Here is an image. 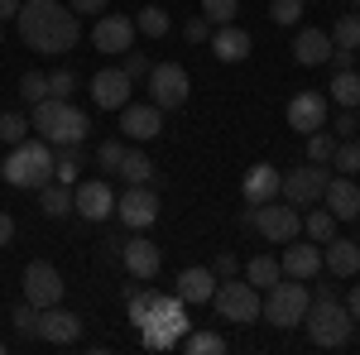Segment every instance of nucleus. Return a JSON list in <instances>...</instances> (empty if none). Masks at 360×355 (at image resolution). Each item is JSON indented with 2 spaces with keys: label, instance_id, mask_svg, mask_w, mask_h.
<instances>
[{
  "label": "nucleus",
  "instance_id": "nucleus-25",
  "mask_svg": "<svg viewBox=\"0 0 360 355\" xmlns=\"http://www.w3.org/2000/svg\"><path fill=\"white\" fill-rule=\"evenodd\" d=\"M293 58H298L303 67H322V63H332V34H322V29H303V34L293 39Z\"/></svg>",
  "mask_w": 360,
  "mask_h": 355
},
{
  "label": "nucleus",
  "instance_id": "nucleus-17",
  "mask_svg": "<svg viewBox=\"0 0 360 355\" xmlns=\"http://www.w3.org/2000/svg\"><path fill=\"white\" fill-rule=\"evenodd\" d=\"M130 91H135V82L125 77V67H101V72L91 77V101L101 110H120L130 101Z\"/></svg>",
  "mask_w": 360,
  "mask_h": 355
},
{
  "label": "nucleus",
  "instance_id": "nucleus-38",
  "mask_svg": "<svg viewBox=\"0 0 360 355\" xmlns=\"http://www.w3.org/2000/svg\"><path fill=\"white\" fill-rule=\"evenodd\" d=\"M332 168H341V173H360V144L356 139H336Z\"/></svg>",
  "mask_w": 360,
  "mask_h": 355
},
{
  "label": "nucleus",
  "instance_id": "nucleus-23",
  "mask_svg": "<svg viewBox=\"0 0 360 355\" xmlns=\"http://www.w3.org/2000/svg\"><path fill=\"white\" fill-rule=\"evenodd\" d=\"M207 44H212V53L221 58V63H245L250 58V34L240 25H217Z\"/></svg>",
  "mask_w": 360,
  "mask_h": 355
},
{
  "label": "nucleus",
  "instance_id": "nucleus-47",
  "mask_svg": "<svg viewBox=\"0 0 360 355\" xmlns=\"http://www.w3.org/2000/svg\"><path fill=\"white\" fill-rule=\"evenodd\" d=\"M120 67H125V77H130V82H139V77H149V58H144V53H135V49L125 53V63H120Z\"/></svg>",
  "mask_w": 360,
  "mask_h": 355
},
{
  "label": "nucleus",
  "instance_id": "nucleus-11",
  "mask_svg": "<svg viewBox=\"0 0 360 355\" xmlns=\"http://www.w3.org/2000/svg\"><path fill=\"white\" fill-rule=\"evenodd\" d=\"M115 217L125 221L130 231H144V226H154L159 221V197L149 183H130V188L115 197Z\"/></svg>",
  "mask_w": 360,
  "mask_h": 355
},
{
  "label": "nucleus",
  "instance_id": "nucleus-51",
  "mask_svg": "<svg viewBox=\"0 0 360 355\" xmlns=\"http://www.w3.org/2000/svg\"><path fill=\"white\" fill-rule=\"evenodd\" d=\"M346 312H351V317H356V322H360V283H356V288H351V293H346Z\"/></svg>",
  "mask_w": 360,
  "mask_h": 355
},
{
  "label": "nucleus",
  "instance_id": "nucleus-40",
  "mask_svg": "<svg viewBox=\"0 0 360 355\" xmlns=\"http://www.w3.org/2000/svg\"><path fill=\"white\" fill-rule=\"evenodd\" d=\"M269 20L274 25H298L303 20V0H269Z\"/></svg>",
  "mask_w": 360,
  "mask_h": 355
},
{
  "label": "nucleus",
  "instance_id": "nucleus-27",
  "mask_svg": "<svg viewBox=\"0 0 360 355\" xmlns=\"http://www.w3.org/2000/svg\"><path fill=\"white\" fill-rule=\"evenodd\" d=\"M39 212H44V217H68V212H72V188H68V183H44V188H39Z\"/></svg>",
  "mask_w": 360,
  "mask_h": 355
},
{
  "label": "nucleus",
  "instance_id": "nucleus-54",
  "mask_svg": "<svg viewBox=\"0 0 360 355\" xmlns=\"http://www.w3.org/2000/svg\"><path fill=\"white\" fill-rule=\"evenodd\" d=\"M356 115H360V106H356Z\"/></svg>",
  "mask_w": 360,
  "mask_h": 355
},
{
  "label": "nucleus",
  "instance_id": "nucleus-3",
  "mask_svg": "<svg viewBox=\"0 0 360 355\" xmlns=\"http://www.w3.org/2000/svg\"><path fill=\"white\" fill-rule=\"evenodd\" d=\"M29 130H39V139H49V144H82L86 130H91V120H86V110H77L72 101H63V96H44L39 106H34V120H29Z\"/></svg>",
  "mask_w": 360,
  "mask_h": 355
},
{
  "label": "nucleus",
  "instance_id": "nucleus-22",
  "mask_svg": "<svg viewBox=\"0 0 360 355\" xmlns=\"http://www.w3.org/2000/svg\"><path fill=\"white\" fill-rule=\"evenodd\" d=\"M283 273L288 278H303V283H312L317 273H322V245H293L288 240V250H283Z\"/></svg>",
  "mask_w": 360,
  "mask_h": 355
},
{
  "label": "nucleus",
  "instance_id": "nucleus-13",
  "mask_svg": "<svg viewBox=\"0 0 360 355\" xmlns=\"http://www.w3.org/2000/svg\"><path fill=\"white\" fill-rule=\"evenodd\" d=\"M159 130H164V110L154 106V101H125L120 106V135L125 139H159Z\"/></svg>",
  "mask_w": 360,
  "mask_h": 355
},
{
  "label": "nucleus",
  "instance_id": "nucleus-55",
  "mask_svg": "<svg viewBox=\"0 0 360 355\" xmlns=\"http://www.w3.org/2000/svg\"><path fill=\"white\" fill-rule=\"evenodd\" d=\"M356 221H360V217H356Z\"/></svg>",
  "mask_w": 360,
  "mask_h": 355
},
{
  "label": "nucleus",
  "instance_id": "nucleus-52",
  "mask_svg": "<svg viewBox=\"0 0 360 355\" xmlns=\"http://www.w3.org/2000/svg\"><path fill=\"white\" fill-rule=\"evenodd\" d=\"M20 5H25V0H0V20H15V15H20Z\"/></svg>",
  "mask_w": 360,
  "mask_h": 355
},
{
  "label": "nucleus",
  "instance_id": "nucleus-50",
  "mask_svg": "<svg viewBox=\"0 0 360 355\" xmlns=\"http://www.w3.org/2000/svg\"><path fill=\"white\" fill-rule=\"evenodd\" d=\"M10 240H15V217H10V212H0V250L10 245Z\"/></svg>",
  "mask_w": 360,
  "mask_h": 355
},
{
  "label": "nucleus",
  "instance_id": "nucleus-8",
  "mask_svg": "<svg viewBox=\"0 0 360 355\" xmlns=\"http://www.w3.org/2000/svg\"><path fill=\"white\" fill-rule=\"evenodd\" d=\"M259 288L255 283H236V278H221L217 283V293H212V307H217V317L221 322H236V327H245V322H255L259 317Z\"/></svg>",
  "mask_w": 360,
  "mask_h": 355
},
{
  "label": "nucleus",
  "instance_id": "nucleus-2",
  "mask_svg": "<svg viewBox=\"0 0 360 355\" xmlns=\"http://www.w3.org/2000/svg\"><path fill=\"white\" fill-rule=\"evenodd\" d=\"M0 178L10 183V188H44V183H53V144L49 139H20V144H10V154H5V164H0Z\"/></svg>",
  "mask_w": 360,
  "mask_h": 355
},
{
  "label": "nucleus",
  "instance_id": "nucleus-36",
  "mask_svg": "<svg viewBox=\"0 0 360 355\" xmlns=\"http://www.w3.org/2000/svg\"><path fill=\"white\" fill-rule=\"evenodd\" d=\"M332 154H336V135L327 125L307 135V159H312V164H332Z\"/></svg>",
  "mask_w": 360,
  "mask_h": 355
},
{
  "label": "nucleus",
  "instance_id": "nucleus-6",
  "mask_svg": "<svg viewBox=\"0 0 360 355\" xmlns=\"http://www.w3.org/2000/svg\"><path fill=\"white\" fill-rule=\"evenodd\" d=\"M307 283L288 278V283H269V298L259 302V317H269V327H303L307 312Z\"/></svg>",
  "mask_w": 360,
  "mask_h": 355
},
{
  "label": "nucleus",
  "instance_id": "nucleus-12",
  "mask_svg": "<svg viewBox=\"0 0 360 355\" xmlns=\"http://www.w3.org/2000/svg\"><path fill=\"white\" fill-rule=\"evenodd\" d=\"M25 302H34V307H53V302H63V273H58L49 259L25 264Z\"/></svg>",
  "mask_w": 360,
  "mask_h": 355
},
{
  "label": "nucleus",
  "instance_id": "nucleus-49",
  "mask_svg": "<svg viewBox=\"0 0 360 355\" xmlns=\"http://www.w3.org/2000/svg\"><path fill=\"white\" fill-rule=\"evenodd\" d=\"M68 5H72L77 15H101V10H106V0H68Z\"/></svg>",
  "mask_w": 360,
  "mask_h": 355
},
{
  "label": "nucleus",
  "instance_id": "nucleus-4",
  "mask_svg": "<svg viewBox=\"0 0 360 355\" xmlns=\"http://www.w3.org/2000/svg\"><path fill=\"white\" fill-rule=\"evenodd\" d=\"M303 327H307V341H312V346H322V351H336V346H346V341H351V327H356V317L346 312V302L317 298V302H307Z\"/></svg>",
  "mask_w": 360,
  "mask_h": 355
},
{
  "label": "nucleus",
  "instance_id": "nucleus-48",
  "mask_svg": "<svg viewBox=\"0 0 360 355\" xmlns=\"http://www.w3.org/2000/svg\"><path fill=\"white\" fill-rule=\"evenodd\" d=\"M236 269H240V264H236V254H231V250L212 259V273H217V278H236Z\"/></svg>",
  "mask_w": 360,
  "mask_h": 355
},
{
  "label": "nucleus",
  "instance_id": "nucleus-5",
  "mask_svg": "<svg viewBox=\"0 0 360 355\" xmlns=\"http://www.w3.org/2000/svg\"><path fill=\"white\" fill-rule=\"evenodd\" d=\"M250 226L269 240V245H288V240H298L303 235V212L293 207V202H264V207H250Z\"/></svg>",
  "mask_w": 360,
  "mask_h": 355
},
{
  "label": "nucleus",
  "instance_id": "nucleus-24",
  "mask_svg": "<svg viewBox=\"0 0 360 355\" xmlns=\"http://www.w3.org/2000/svg\"><path fill=\"white\" fill-rule=\"evenodd\" d=\"M217 283H221V278H217L212 269H183L178 278H173V293H178L183 302H193V307H197V302H212Z\"/></svg>",
  "mask_w": 360,
  "mask_h": 355
},
{
  "label": "nucleus",
  "instance_id": "nucleus-44",
  "mask_svg": "<svg viewBox=\"0 0 360 355\" xmlns=\"http://www.w3.org/2000/svg\"><path fill=\"white\" fill-rule=\"evenodd\" d=\"M72 86H77V77H72L68 67H53V72H49V96H63V101H68Z\"/></svg>",
  "mask_w": 360,
  "mask_h": 355
},
{
  "label": "nucleus",
  "instance_id": "nucleus-10",
  "mask_svg": "<svg viewBox=\"0 0 360 355\" xmlns=\"http://www.w3.org/2000/svg\"><path fill=\"white\" fill-rule=\"evenodd\" d=\"M149 101L159 110H178L183 101H188V91H193V82H188V72L178 67V63H159V67H149Z\"/></svg>",
  "mask_w": 360,
  "mask_h": 355
},
{
  "label": "nucleus",
  "instance_id": "nucleus-41",
  "mask_svg": "<svg viewBox=\"0 0 360 355\" xmlns=\"http://www.w3.org/2000/svg\"><path fill=\"white\" fill-rule=\"evenodd\" d=\"M327 130H332L336 139H351V135H356V130H360V115H356V110H351V106H341V110H336V115H332V125H327Z\"/></svg>",
  "mask_w": 360,
  "mask_h": 355
},
{
  "label": "nucleus",
  "instance_id": "nucleus-15",
  "mask_svg": "<svg viewBox=\"0 0 360 355\" xmlns=\"http://www.w3.org/2000/svg\"><path fill=\"white\" fill-rule=\"evenodd\" d=\"M34 336H39V341H53V346H72V341L82 336V317L68 312L63 302L39 307V331H34Z\"/></svg>",
  "mask_w": 360,
  "mask_h": 355
},
{
  "label": "nucleus",
  "instance_id": "nucleus-14",
  "mask_svg": "<svg viewBox=\"0 0 360 355\" xmlns=\"http://www.w3.org/2000/svg\"><path fill=\"white\" fill-rule=\"evenodd\" d=\"M135 20L130 15H101L96 29H91V44H96V53H130L135 49Z\"/></svg>",
  "mask_w": 360,
  "mask_h": 355
},
{
  "label": "nucleus",
  "instance_id": "nucleus-16",
  "mask_svg": "<svg viewBox=\"0 0 360 355\" xmlns=\"http://www.w3.org/2000/svg\"><path fill=\"white\" fill-rule=\"evenodd\" d=\"M72 212L82 221H106L115 212V192L101 183V178H91V183H77L72 188Z\"/></svg>",
  "mask_w": 360,
  "mask_h": 355
},
{
  "label": "nucleus",
  "instance_id": "nucleus-32",
  "mask_svg": "<svg viewBox=\"0 0 360 355\" xmlns=\"http://www.w3.org/2000/svg\"><path fill=\"white\" fill-rule=\"evenodd\" d=\"M164 298H168V293H154V288H144V293H130V322H135V327H144V322H149V317L164 307Z\"/></svg>",
  "mask_w": 360,
  "mask_h": 355
},
{
  "label": "nucleus",
  "instance_id": "nucleus-43",
  "mask_svg": "<svg viewBox=\"0 0 360 355\" xmlns=\"http://www.w3.org/2000/svg\"><path fill=\"white\" fill-rule=\"evenodd\" d=\"M120 159H125V144H120V139H106V144H96V164L101 168H120Z\"/></svg>",
  "mask_w": 360,
  "mask_h": 355
},
{
  "label": "nucleus",
  "instance_id": "nucleus-31",
  "mask_svg": "<svg viewBox=\"0 0 360 355\" xmlns=\"http://www.w3.org/2000/svg\"><path fill=\"white\" fill-rule=\"evenodd\" d=\"M120 178H125V188L130 183H149L154 178V164H149V154H139V149H125V159H120V168H115Z\"/></svg>",
  "mask_w": 360,
  "mask_h": 355
},
{
  "label": "nucleus",
  "instance_id": "nucleus-42",
  "mask_svg": "<svg viewBox=\"0 0 360 355\" xmlns=\"http://www.w3.org/2000/svg\"><path fill=\"white\" fill-rule=\"evenodd\" d=\"M236 5H240V0H202V15H207L212 25H231V20H236Z\"/></svg>",
  "mask_w": 360,
  "mask_h": 355
},
{
  "label": "nucleus",
  "instance_id": "nucleus-9",
  "mask_svg": "<svg viewBox=\"0 0 360 355\" xmlns=\"http://www.w3.org/2000/svg\"><path fill=\"white\" fill-rule=\"evenodd\" d=\"M327 164H298L283 173V188H278V197L283 202H293V207H312V202H322V192H327Z\"/></svg>",
  "mask_w": 360,
  "mask_h": 355
},
{
  "label": "nucleus",
  "instance_id": "nucleus-37",
  "mask_svg": "<svg viewBox=\"0 0 360 355\" xmlns=\"http://www.w3.org/2000/svg\"><path fill=\"white\" fill-rule=\"evenodd\" d=\"M0 139H5V144L29 139V120L20 115V110H0Z\"/></svg>",
  "mask_w": 360,
  "mask_h": 355
},
{
  "label": "nucleus",
  "instance_id": "nucleus-28",
  "mask_svg": "<svg viewBox=\"0 0 360 355\" xmlns=\"http://www.w3.org/2000/svg\"><path fill=\"white\" fill-rule=\"evenodd\" d=\"M327 91H332L336 106H351V110H356V106H360V72L341 67V72L332 77V86H327Z\"/></svg>",
  "mask_w": 360,
  "mask_h": 355
},
{
  "label": "nucleus",
  "instance_id": "nucleus-46",
  "mask_svg": "<svg viewBox=\"0 0 360 355\" xmlns=\"http://www.w3.org/2000/svg\"><path fill=\"white\" fill-rule=\"evenodd\" d=\"M212 20H207V15H197V20H188V29H183V39H188V44H207V39H212Z\"/></svg>",
  "mask_w": 360,
  "mask_h": 355
},
{
  "label": "nucleus",
  "instance_id": "nucleus-1",
  "mask_svg": "<svg viewBox=\"0 0 360 355\" xmlns=\"http://www.w3.org/2000/svg\"><path fill=\"white\" fill-rule=\"evenodd\" d=\"M15 20H20V39H25V49H34V53H44V58L72 53L77 39H82L77 10L63 5V0H25Z\"/></svg>",
  "mask_w": 360,
  "mask_h": 355
},
{
  "label": "nucleus",
  "instance_id": "nucleus-29",
  "mask_svg": "<svg viewBox=\"0 0 360 355\" xmlns=\"http://www.w3.org/2000/svg\"><path fill=\"white\" fill-rule=\"evenodd\" d=\"M245 278L255 283V288H269V283H278V278H283V264H278L274 254H255V259L245 264Z\"/></svg>",
  "mask_w": 360,
  "mask_h": 355
},
{
  "label": "nucleus",
  "instance_id": "nucleus-39",
  "mask_svg": "<svg viewBox=\"0 0 360 355\" xmlns=\"http://www.w3.org/2000/svg\"><path fill=\"white\" fill-rule=\"evenodd\" d=\"M20 96H25L29 106H39V101L49 96V72H25V77H20Z\"/></svg>",
  "mask_w": 360,
  "mask_h": 355
},
{
  "label": "nucleus",
  "instance_id": "nucleus-35",
  "mask_svg": "<svg viewBox=\"0 0 360 355\" xmlns=\"http://www.w3.org/2000/svg\"><path fill=\"white\" fill-rule=\"evenodd\" d=\"M303 231H307V240H317V245H327L336 235V217L322 207V212H307V221H303Z\"/></svg>",
  "mask_w": 360,
  "mask_h": 355
},
{
  "label": "nucleus",
  "instance_id": "nucleus-20",
  "mask_svg": "<svg viewBox=\"0 0 360 355\" xmlns=\"http://www.w3.org/2000/svg\"><path fill=\"white\" fill-rule=\"evenodd\" d=\"M120 264H125V273L130 278H154L159 273V264H164V254H159V245L154 240H144V235H135V240H125L120 245Z\"/></svg>",
  "mask_w": 360,
  "mask_h": 355
},
{
  "label": "nucleus",
  "instance_id": "nucleus-7",
  "mask_svg": "<svg viewBox=\"0 0 360 355\" xmlns=\"http://www.w3.org/2000/svg\"><path fill=\"white\" fill-rule=\"evenodd\" d=\"M188 327H193V322H188V302L173 293V298H164V307H159L139 331H144V346H149V351H173V346L188 336Z\"/></svg>",
  "mask_w": 360,
  "mask_h": 355
},
{
  "label": "nucleus",
  "instance_id": "nucleus-26",
  "mask_svg": "<svg viewBox=\"0 0 360 355\" xmlns=\"http://www.w3.org/2000/svg\"><path fill=\"white\" fill-rule=\"evenodd\" d=\"M322 269H332L336 278H351V273H360V245H351V240L332 235V240H327V250H322Z\"/></svg>",
  "mask_w": 360,
  "mask_h": 355
},
{
  "label": "nucleus",
  "instance_id": "nucleus-45",
  "mask_svg": "<svg viewBox=\"0 0 360 355\" xmlns=\"http://www.w3.org/2000/svg\"><path fill=\"white\" fill-rule=\"evenodd\" d=\"M10 322H15V327L25 331V336H34V331H39V307H34V302H20Z\"/></svg>",
  "mask_w": 360,
  "mask_h": 355
},
{
  "label": "nucleus",
  "instance_id": "nucleus-18",
  "mask_svg": "<svg viewBox=\"0 0 360 355\" xmlns=\"http://www.w3.org/2000/svg\"><path fill=\"white\" fill-rule=\"evenodd\" d=\"M322 125H327V96H322V91H298V96L288 101V130L312 135V130H322Z\"/></svg>",
  "mask_w": 360,
  "mask_h": 355
},
{
  "label": "nucleus",
  "instance_id": "nucleus-53",
  "mask_svg": "<svg viewBox=\"0 0 360 355\" xmlns=\"http://www.w3.org/2000/svg\"><path fill=\"white\" fill-rule=\"evenodd\" d=\"M351 5H356V10H360V0H351Z\"/></svg>",
  "mask_w": 360,
  "mask_h": 355
},
{
  "label": "nucleus",
  "instance_id": "nucleus-21",
  "mask_svg": "<svg viewBox=\"0 0 360 355\" xmlns=\"http://www.w3.org/2000/svg\"><path fill=\"white\" fill-rule=\"evenodd\" d=\"M322 202H327V212H332L336 221L360 217V183L351 178V173H336V178H327V192H322Z\"/></svg>",
  "mask_w": 360,
  "mask_h": 355
},
{
  "label": "nucleus",
  "instance_id": "nucleus-33",
  "mask_svg": "<svg viewBox=\"0 0 360 355\" xmlns=\"http://www.w3.org/2000/svg\"><path fill=\"white\" fill-rule=\"evenodd\" d=\"M183 351H188V355H221V351H226V336H217V331H193V327H188V336H183Z\"/></svg>",
  "mask_w": 360,
  "mask_h": 355
},
{
  "label": "nucleus",
  "instance_id": "nucleus-34",
  "mask_svg": "<svg viewBox=\"0 0 360 355\" xmlns=\"http://www.w3.org/2000/svg\"><path fill=\"white\" fill-rule=\"evenodd\" d=\"M135 29H139V34H149V39H164V34H168V10H164V5H144V10L135 15Z\"/></svg>",
  "mask_w": 360,
  "mask_h": 355
},
{
  "label": "nucleus",
  "instance_id": "nucleus-30",
  "mask_svg": "<svg viewBox=\"0 0 360 355\" xmlns=\"http://www.w3.org/2000/svg\"><path fill=\"white\" fill-rule=\"evenodd\" d=\"M332 49L336 53H356L360 49V15H341L332 25Z\"/></svg>",
  "mask_w": 360,
  "mask_h": 355
},
{
  "label": "nucleus",
  "instance_id": "nucleus-19",
  "mask_svg": "<svg viewBox=\"0 0 360 355\" xmlns=\"http://www.w3.org/2000/svg\"><path fill=\"white\" fill-rule=\"evenodd\" d=\"M278 188H283V173L274 164H255L245 168V178H240V197H245V207H264V202H274Z\"/></svg>",
  "mask_w": 360,
  "mask_h": 355
}]
</instances>
